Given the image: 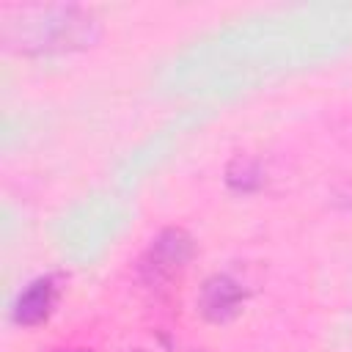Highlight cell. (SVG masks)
Returning a JSON list of instances; mask_svg holds the SVG:
<instances>
[{
	"mask_svg": "<svg viewBox=\"0 0 352 352\" xmlns=\"http://www.w3.org/2000/svg\"><path fill=\"white\" fill-rule=\"evenodd\" d=\"M55 302H58V278L38 275L19 292L14 302V322L22 327H38L41 322L50 319Z\"/></svg>",
	"mask_w": 352,
	"mask_h": 352,
	"instance_id": "277c9868",
	"label": "cell"
},
{
	"mask_svg": "<svg viewBox=\"0 0 352 352\" xmlns=\"http://www.w3.org/2000/svg\"><path fill=\"white\" fill-rule=\"evenodd\" d=\"M234 165H239V173L236 170H228V184H234L239 190H253L258 184V168H256V162H250L248 157H236Z\"/></svg>",
	"mask_w": 352,
	"mask_h": 352,
	"instance_id": "5b68a950",
	"label": "cell"
},
{
	"mask_svg": "<svg viewBox=\"0 0 352 352\" xmlns=\"http://www.w3.org/2000/svg\"><path fill=\"white\" fill-rule=\"evenodd\" d=\"M135 352H146V349H135Z\"/></svg>",
	"mask_w": 352,
	"mask_h": 352,
	"instance_id": "52a82bcc",
	"label": "cell"
},
{
	"mask_svg": "<svg viewBox=\"0 0 352 352\" xmlns=\"http://www.w3.org/2000/svg\"><path fill=\"white\" fill-rule=\"evenodd\" d=\"M55 352H94L88 346H66V349H55Z\"/></svg>",
	"mask_w": 352,
	"mask_h": 352,
	"instance_id": "8992f818",
	"label": "cell"
},
{
	"mask_svg": "<svg viewBox=\"0 0 352 352\" xmlns=\"http://www.w3.org/2000/svg\"><path fill=\"white\" fill-rule=\"evenodd\" d=\"M248 302V292L242 289V283L226 272H214L209 275L195 297L198 314L209 322V324H228L234 322L242 308Z\"/></svg>",
	"mask_w": 352,
	"mask_h": 352,
	"instance_id": "3957f363",
	"label": "cell"
},
{
	"mask_svg": "<svg viewBox=\"0 0 352 352\" xmlns=\"http://www.w3.org/2000/svg\"><path fill=\"white\" fill-rule=\"evenodd\" d=\"M192 256H195L192 236L184 228H165L151 239V245L140 256L138 270L148 286H162L179 278L192 261Z\"/></svg>",
	"mask_w": 352,
	"mask_h": 352,
	"instance_id": "7a4b0ae2",
	"label": "cell"
},
{
	"mask_svg": "<svg viewBox=\"0 0 352 352\" xmlns=\"http://www.w3.org/2000/svg\"><path fill=\"white\" fill-rule=\"evenodd\" d=\"M41 19L30 25V30L22 36V50L25 52H69L80 47H91L94 41V16L82 8H38Z\"/></svg>",
	"mask_w": 352,
	"mask_h": 352,
	"instance_id": "6da1fadb",
	"label": "cell"
}]
</instances>
